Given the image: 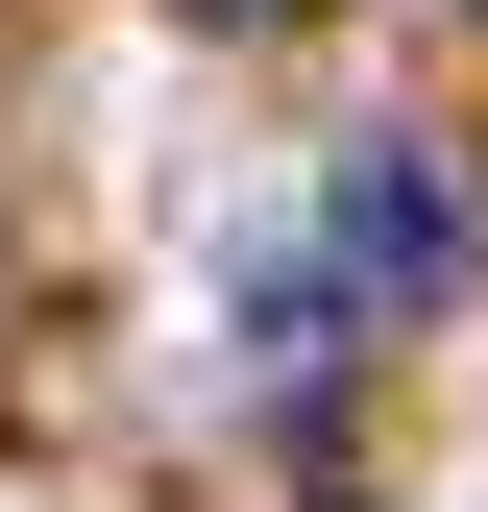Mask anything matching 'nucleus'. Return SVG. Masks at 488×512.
I'll return each mask as SVG.
<instances>
[{
	"label": "nucleus",
	"instance_id": "nucleus-1",
	"mask_svg": "<svg viewBox=\"0 0 488 512\" xmlns=\"http://www.w3.org/2000/svg\"><path fill=\"white\" fill-rule=\"evenodd\" d=\"M318 244H342V293H366V317H464V244H488V220H464V171H440V147H342Z\"/></svg>",
	"mask_w": 488,
	"mask_h": 512
},
{
	"label": "nucleus",
	"instance_id": "nucleus-2",
	"mask_svg": "<svg viewBox=\"0 0 488 512\" xmlns=\"http://www.w3.org/2000/svg\"><path fill=\"white\" fill-rule=\"evenodd\" d=\"M196 25H293V0H196Z\"/></svg>",
	"mask_w": 488,
	"mask_h": 512
}]
</instances>
